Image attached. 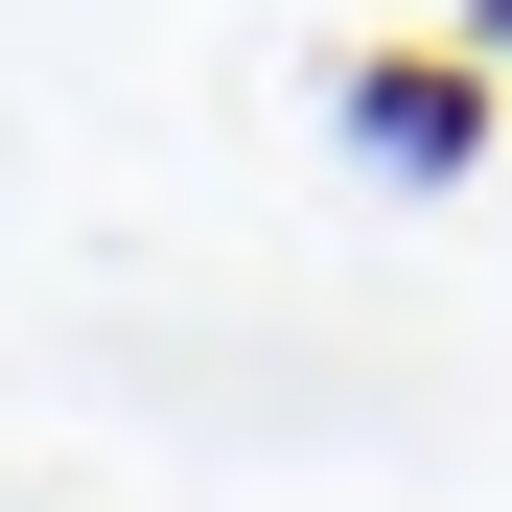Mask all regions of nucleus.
<instances>
[{
    "label": "nucleus",
    "mask_w": 512,
    "mask_h": 512,
    "mask_svg": "<svg viewBox=\"0 0 512 512\" xmlns=\"http://www.w3.org/2000/svg\"><path fill=\"white\" fill-rule=\"evenodd\" d=\"M350 140L396 163V187H443V163L489 140V94H466V70H443V47H419V70H350Z\"/></svg>",
    "instance_id": "obj_1"
}]
</instances>
